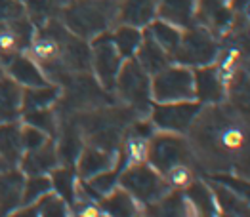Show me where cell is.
<instances>
[{
  "label": "cell",
  "mask_w": 250,
  "mask_h": 217,
  "mask_svg": "<svg viewBox=\"0 0 250 217\" xmlns=\"http://www.w3.org/2000/svg\"><path fill=\"white\" fill-rule=\"evenodd\" d=\"M16 216H39V217H63L69 214V206L65 204V200L60 198L54 191H48L46 195L37 198L33 204L20 206L16 212Z\"/></svg>",
  "instance_id": "obj_27"
},
{
  "label": "cell",
  "mask_w": 250,
  "mask_h": 217,
  "mask_svg": "<svg viewBox=\"0 0 250 217\" xmlns=\"http://www.w3.org/2000/svg\"><path fill=\"white\" fill-rule=\"evenodd\" d=\"M21 114H23V124L35 126V128L44 131L46 135L56 139V133H58V114H56V110L52 107L27 110V112H21Z\"/></svg>",
  "instance_id": "obj_33"
},
{
  "label": "cell",
  "mask_w": 250,
  "mask_h": 217,
  "mask_svg": "<svg viewBox=\"0 0 250 217\" xmlns=\"http://www.w3.org/2000/svg\"><path fill=\"white\" fill-rule=\"evenodd\" d=\"M235 14L229 0H195V23L205 27L216 38L229 31Z\"/></svg>",
  "instance_id": "obj_12"
},
{
  "label": "cell",
  "mask_w": 250,
  "mask_h": 217,
  "mask_svg": "<svg viewBox=\"0 0 250 217\" xmlns=\"http://www.w3.org/2000/svg\"><path fill=\"white\" fill-rule=\"evenodd\" d=\"M4 72L16 80L21 88H35V86H44L48 84L50 80L46 78L44 71L41 69V65L31 57V55H25L23 52L10 57L6 63H4Z\"/></svg>",
  "instance_id": "obj_14"
},
{
  "label": "cell",
  "mask_w": 250,
  "mask_h": 217,
  "mask_svg": "<svg viewBox=\"0 0 250 217\" xmlns=\"http://www.w3.org/2000/svg\"><path fill=\"white\" fill-rule=\"evenodd\" d=\"M75 164H77V177L88 179L92 175H98L105 170L115 168L119 164V156H117V151H107L102 147L84 145Z\"/></svg>",
  "instance_id": "obj_15"
},
{
  "label": "cell",
  "mask_w": 250,
  "mask_h": 217,
  "mask_svg": "<svg viewBox=\"0 0 250 217\" xmlns=\"http://www.w3.org/2000/svg\"><path fill=\"white\" fill-rule=\"evenodd\" d=\"M151 97L155 103L195 99L191 67L170 63L168 67L161 69L159 72H155L151 76Z\"/></svg>",
  "instance_id": "obj_8"
},
{
  "label": "cell",
  "mask_w": 250,
  "mask_h": 217,
  "mask_svg": "<svg viewBox=\"0 0 250 217\" xmlns=\"http://www.w3.org/2000/svg\"><path fill=\"white\" fill-rule=\"evenodd\" d=\"M189 147L195 164L210 174L237 172L245 177L247 168V118L233 105H203L189 130Z\"/></svg>",
  "instance_id": "obj_1"
},
{
  "label": "cell",
  "mask_w": 250,
  "mask_h": 217,
  "mask_svg": "<svg viewBox=\"0 0 250 217\" xmlns=\"http://www.w3.org/2000/svg\"><path fill=\"white\" fill-rule=\"evenodd\" d=\"M155 18H157L155 0H119L117 2L115 23L146 29Z\"/></svg>",
  "instance_id": "obj_17"
},
{
  "label": "cell",
  "mask_w": 250,
  "mask_h": 217,
  "mask_svg": "<svg viewBox=\"0 0 250 217\" xmlns=\"http://www.w3.org/2000/svg\"><path fill=\"white\" fill-rule=\"evenodd\" d=\"M136 114L123 107H94L92 110H79L75 122L83 133V139L88 145L102 147L107 151H117L121 139L125 137V131L130 120Z\"/></svg>",
  "instance_id": "obj_2"
},
{
  "label": "cell",
  "mask_w": 250,
  "mask_h": 217,
  "mask_svg": "<svg viewBox=\"0 0 250 217\" xmlns=\"http://www.w3.org/2000/svg\"><path fill=\"white\" fill-rule=\"evenodd\" d=\"M37 27L31 23L27 16L12 19V21H0V59L6 63L10 57L18 55L21 52L29 50L33 42Z\"/></svg>",
  "instance_id": "obj_11"
},
{
  "label": "cell",
  "mask_w": 250,
  "mask_h": 217,
  "mask_svg": "<svg viewBox=\"0 0 250 217\" xmlns=\"http://www.w3.org/2000/svg\"><path fill=\"white\" fill-rule=\"evenodd\" d=\"M111 38L113 44L117 48V52L121 54L123 59H130L134 57L138 46L144 38V31L138 29V27H132V25H123V23H117L115 31L111 33Z\"/></svg>",
  "instance_id": "obj_31"
},
{
  "label": "cell",
  "mask_w": 250,
  "mask_h": 217,
  "mask_svg": "<svg viewBox=\"0 0 250 217\" xmlns=\"http://www.w3.org/2000/svg\"><path fill=\"white\" fill-rule=\"evenodd\" d=\"M27 16L23 0H0V21H12Z\"/></svg>",
  "instance_id": "obj_36"
},
{
  "label": "cell",
  "mask_w": 250,
  "mask_h": 217,
  "mask_svg": "<svg viewBox=\"0 0 250 217\" xmlns=\"http://www.w3.org/2000/svg\"><path fill=\"white\" fill-rule=\"evenodd\" d=\"M50 139V135H46L42 130L35 128V126H29V124H23L21 126V143H23V151H31V149H37L41 147L42 143H46ZM54 139V137H52Z\"/></svg>",
  "instance_id": "obj_35"
},
{
  "label": "cell",
  "mask_w": 250,
  "mask_h": 217,
  "mask_svg": "<svg viewBox=\"0 0 250 217\" xmlns=\"http://www.w3.org/2000/svg\"><path fill=\"white\" fill-rule=\"evenodd\" d=\"M144 31L167 52L170 57L174 55V52H176V48H178V44H180V38H182V29H180V27H176V25H172V23H167V21H163V19H159V18H155ZM172 63H174V61H172Z\"/></svg>",
  "instance_id": "obj_29"
},
{
  "label": "cell",
  "mask_w": 250,
  "mask_h": 217,
  "mask_svg": "<svg viewBox=\"0 0 250 217\" xmlns=\"http://www.w3.org/2000/svg\"><path fill=\"white\" fill-rule=\"evenodd\" d=\"M193 86H195V99L201 105H214L226 101L228 93L222 80V74L216 63L203 67H193Z\"/></svg>",
  "instance_id": "obj_13"
},
{
  "label": "cell",
  "mask_w": 250,
  "mask_h": 217,
  "mask_svg": "<svg viewBox=\"0 0 250 217\" xmlns=\"http://www.w3.org/2000/svg\"><path fill=\"white\" fill-rule=\"evenodd\" d=\"M113 91L117 99L130 108L136 116H146L151 110L153 97H151V74H147L142 65L130 57L125 59L117 72Z\"/></svg>",
  "instance_id": "obj_4"
},
{
  "label": "cell",
  "mask_w": 250,
  "mask_h": 217,
  "mask_svg": "<svg viewBox=\"0 0 250 217\" xmlns=\"http://www.w3.org/2000/svg\"><path fill=\"white\" fill-rule=\"evenodd\" d=\"M98 206L102 210V214L109 216H138L142 214V206L136 202V198L128 195L123 187H115L109 195L102 196L98 200Z\"/></svg>",
  "instance_id": "obj_25"
},
{
  "label": "cell",
  "mask_w": 250,
  "mask_h": 217,
  "mask_svg": "<svg viewBox=\"0 0 250 217\" xmlns=\"http://www.w3.org/2000/svg\"><path fill=\"white\" fill-rule=\"evenodd\" d=\"M134 59H136V61L142 65V69L146 71L147 74H151V76H153L155 72H159L161 69H165V67H168L172 63V57L147 35L146 31H144L142 42H140L136 54H134Z\"/></svg>",
  "instance_id": "obj_21"
},
{
  "label": "cell",
  "mask_w": 250,
  "mask_h": 217,
  "mask_svg": "<svg viewBox=\"0 0 250 217\" xmlns=\"http://www.w3.org/2000/svg\"><path fill=\"white\" fill-rule=\"evenodd\" d=\"M58 166L60 160L56 152V141L50 137L41 147L23 152L18 168L23 172V175H48Z\"/></svg>",
  "instance_id": "obj_16"
},
{
  "label": "cell",
  "mask_w": 250,
  "mask_h": 217,
  "mask_svg": "<svg viewBox=\"0 0 250 217\" xmlns=\"http://www.w3.org/2000/svg\"><path fill=\"white\" fill-rule=\"evenodd\" d=\"M50 183H52V191L56 195L65 200V204L71 208L75 202V195H77V183L79 177L73 172V166H58L50 172Z\"/></svg>",
  "instance_id": "obj_30"
},
{
  "label": "cell",
  "mask_w": 250,
  "mask_h": 217,
  "mask_svg": "<svg viewBox=\"0 0 250 217\" xmlns=\"http://www.w3.org/2000/svg\"><path fill=\"white\" fill-rule=\"evenodd\" d=\"M123 57L117 52L111 33H100L90 42V71L105 91H113L117 72L123 65Z\"/></svg>",
  "instance_id": "obj_9"
},
{
  "label": "cell",
  "mask_w": 250,
  "mask_h": 217,
  "mask_svg": "<svg viewBox=\"0 0 250 217\" xmlns=\"http://www.w3.org/2000/svg\"><path fill=\"white\" fill-rule=\"evenodd\" d=\"M218 54H220L218 38L205 27L195 23L188 29H182V38L172 55V61L193 69V67L214 63Z\"/></svg>",
  "instance_id": "obj_7"
},
{
  "label": "cell",
  "mask_w": 250,
  "mask_h": 217,
  "mask_svg": "<svg viewBox=\"0 0 250 217\" xmlns=\"http://www.w3.org/2000/svg\"><path fill=\"white\" fill-rule=\"evenodd\" d=\"M146 160L161 175L168 174L172 168L182 164L195 166V158H193L188 137H184V133L163 130H157L149 137Z\"/></svg>",
  "instance_id": "obj_5"
},
{
  "label": "cell",
  "mask_w": 250,
  "mask_h": 217,
  "mask_svg": "<svg viewBox=\"0 0 250 217\" xmlns=\"http://www.w3.org/2000/svg\"><path fill=\"white\" fill-rule=\"evenodd\" d=\"M21 143V124L16 122H0V156L8 168H18L23 156Z\"/></svg>",
  "instance_id": "obj_22"
},
{
  "label": "cell",
  "mask_w": 250,
  "mask_h": 217,
  "mask_svg": "<svg viewBox=\"0 0 250 217\" xmlns=\"http://www.w3.org/2000/svg\"><path fill=\"white\" fill-rule=\"evenodd\" d=\"M62 95V86L60 84H44V86L23 88L21 93V112L27 110H37V108L54 107Z\"/></svg>",
  "instance_id": "obj_26"
},
{
  "label": "cell",
  "mask_w": 250,
  "mask_h": 217,
  "mask_svg": "<svg viewBox=\"0 0 250 217\" xmlns=\"http://www.w3.org/2000/svg\"><path fill=\"white\" fill-rule=\"evenodd\" d=\"M146 214H149V216L180 217V216H189L191 214V208H189L188 200H186V196H184V193L180 189H170L167 195L161 196L159 200L147 204Z\"/></svg>",
  "instance_id": "obj_28"
},
{
  "label": "cell",
  "mask_w": 250,
  "mask_h": 217,
  "mask_svg": "<svg viewBox=\"0 0 250 217\" xmlns=\"http://www.w3.org/2000/svg\"><path fill=\"white\" fill-rule=\"evenodd\" d=\"M48 191H52V183H50V175H25V183H23V200L21 206L33 204L37 198L46 195Z\"/></svg>",
  "instance_id": "obj_34"
},
{
  "label": "cell",
  "mask_w": 250,
  "mask_h": 217,
  "mask_svg": "<svg viewBox=\"0 0 250 217\" xmlns=\"http://www.w3.org/2000/svg\"><path fill=\"white\" fill-rule=\"evenodd\" d=\"M6 168H8V166H6V162H4V160H2V156H0V172H2V170H6Z\"/></svg>",
  "instance_id": "obj_37"
},
{
  "label": "cell",
  "mask_w": 250,
  "mask_h": 217,
  "mask_svg": "<svg viewBox=\"0 0 250 217\" xmlns=\"http://www.w3.org/2000/svg\"><path fill=\"white\" fill-rule=\"evenodd\" d=\"M23 88L8 74L0 76V122H16L21 118Z\"/></svg>",
  "instance_id": "obj_23"
},
{
  "label": "cell",
  "mask_w": 250,
  "mask_h": 217,
  "mask_svg": "<svg viewBox=\"0 0 250 217\" xmlns=\"http://www.w3.org/2000/svg\"><path fill=\"white\" fill-rule=\"evenodd\" d=\"M197 99L189 101H168V103H153L149 110V120L157 130L186 133L201 110Z\"/></svg>",
  "instance_id": "obj_10"
},
{
  "label": "cell",
  "mask_w": 250,
  "mask_h": 217,
  "mask_svg": "<svg viewBox=\"0 0 250 217\" xmlns=\"http://www.w3.org/2000/svg\"><path fill=\"white\" fill-rule=\"evenodd\" d=\"M25 14L35 27L54 19L63 8V0H23Z\"/></svg>",
  "instance_id": "obj_32"
},
{
  "label": "cell",
  "mask_w": 250,
  "mask_h": 217,
  "mask_svg": "<svg viewBox=\"0 0 250 217\" xmlns=\"http://www.w3.org/2000/svg\"><path fill=\"white\" fill-rule=\"evenodd\" d=\"M208 187L212 189V195L216 200V206H218V214H224V216H249V202H247V196H241L239 193L228 189L226 185L218 183V181H207Z\"/></svg>",
  "instance_id": "obj_24"
},
{
  "label": "cell",
  "mask_w": 250,
  "mask_h": 217,
  "mask_svg": "<svg viewBox=\"0 0 250 217\" xmlns=\"http://www.w3.org/2000/svg\"><path fill=\"white\" fill-rule=\"evenodd\" d=\"M157 18L180 29L195 25V0H155Z\"/></svg>",
  "instance_id": "obj_19"
},
{
  "label": "cell",
  "mask_w": 250,
  "mask_h": 217,
  "mask_svg": "<svg viewBox=\"0 0 250 217\" xmlns=\"http://www.w3.org/2000/svg\"><path fill=\"white\" fill-rule=\"evenodd\" d=\"M6 72H4V63H2V59H0V76H4Z\"/></svg>",
  "instance_id": "obj_38"
},
{
  "label": "cell",
  "mask_w": 250,
  "mask_h": 217,
  "mask_svg": "<svg viewBox=\"0 0 250 217\" xmlns=\"http://www.w3.org/2000/svg\"><path fill=\"white\" fill-rule=\"evenodd\" d=\"M119 187H123L128 195L136 198L140 206H147L172 189L168 181L159 174L147 160L130 162L123 166L119 174Z\"/></svg>",
  "instance_id": "obj_6"
},
{
  "label": "cell",
  "mask_w": 250,
  "mask_h": 217,
  "mask_svg": "<svg viewBox=\"0 0 250 217\" xmlns=\"http://www.w3.org/2000/svg\"><path fill=\"white\" fill-rule=\"evenodd\" d=\"M25 175L20 168H6L0 172V216L14 214L23 200Z\"/></svg>",
  "instance_id": "obj_18"
},
{
  "label": "cell",
  "mask_w": 250,
  "mask_h": 217,
  "mask_svg": "<svg viewBox=\"0 0 250 217\" xmlns=\"http://www.w3.org/2000/svg\"><path fill=\"white\" fill-rule=\"evenodd\" d=\"M117 2L119 0H69L60 10L63 25L83 38H92L115 21Z\"/></svg>",
  "instance_id": "obj_3"
},
{
  "label": "cell",
  "mask_w": 250,
  "mask_h": 217,
  "mask_svg": "<svg viewBox=\"0 0 250 217\" xmlns=\"http://www.w3.org/2000/svg\"><path fill=\"white\" fill-rule=\"evenodd\" d=\"M182 193L188 200L189 208H191V214H197V216H218V206H216V200L212 195V189L208 187V183L205 181H199L197 177L186 185L182 189Z\"/></svg>",
  "instance_id": "obj_20"
}]
</instances>
